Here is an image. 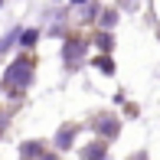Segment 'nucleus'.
Instances as JSON below:
<instances>
[{
	"label": "nucleus",
	"instance_id": "1",
	"mask_svg": "<svg viewBox=\"0 0 160 160\" xmlns=\"http://www.w3.org/2000/svg\"><path fill=\"white\" fill-rule=\"evenodd\" d=\"M30 75H33V65H30V59H17L10 65V69L3 72V85L13 92V95H20V92L30 85Z\"/></svg>",
	"mask_w": 160,
	"mask_h": 160
},
{
	"label": "nucleus",
	"instance_id": "5",
	"mask_svg": "<svg viewBox=\"0 0 160 160\" xmlns=\"http://www.w3.org/2000/svg\"><path fill=\"white\" fill-rule=\"evenodd\" d=\"M72 3H82V0H72Z\"/></svg>",
	"mask_w": 160,
	"mask_h": 160
},
{
	"label": "nucleus",
	"instance_id": "2",
	"mask_svg": "<svg viewBox=\"0 0 160 160\" xmlns=\"http://www.w3.org/2000/svg\"><path fill=\"white\" fill-rule=\"evenodd\" d=\"M78 52H82V42H69V46H65V62L72 65V62H75V56H78Z\"/></svg>",
	"mask_w": 160,
	"mask_h": 160
},
{
	"label": "nucleus",
	"instance_id": "4",
	"mask_svg": "<svg viewBox=\"0 0 160 160\" xmlns=\"http://www.w3.org/2000/svg\"><path fill=\"white\" fill-rule=\"evenodd\" d=\"M20 42H23V46H33V42H36V30H30V33H23V39H20Z\"/></svg>",
	"mask_w": 160,
	"mask_h": 160
},
{
	"label": "nucleus",
	"instance_id": "3",
	"mask_svg": "<svg viewBox=\"0 0 160 160\" xmlns=\"http://www.w3.org/2000/svg\"><path fill=\"white\" fill-rule=\"evenodd\" d=\"M95 65H98L101 72H108V75H111V72H114V65H111V59H98Z\"/></svg>",
	"mask_w": 160,
	"mask_h": 160
},
{
	"label": "nucleus",
	"instance_id": "6",
	"mask_svg": "<svg viewBox=\"0 0 160 160\" xmlns=\"http://www.w3.org/2000/svg\"><path fill=\"white\" fill-rule=\"evenodd\" d=\"M0 7H3V0H0Z\"/></svg>",
	"mask_w": 160,
	"mask_h": 160
}]
</instances>
